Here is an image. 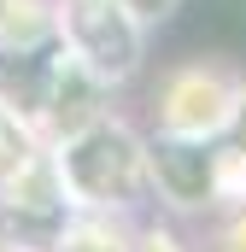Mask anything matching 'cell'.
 Instances as JSON below:
<instances>
[{
	"instance_id": "obj_5",
	"label": "cell",
	"mask_w": 246,
	"mask_h": 252,
	"mask_svg": "<svg viewBox=\"0 0 246 252\" xmlns=\"http://www.w3.org/2000/svg\"><path fill=\"white\" fill-rule=\"evenodd\" d=\"M147 176L164 188V199H176V205H205L211 199V182H217V164H211V147L205 141L158 129L147 141Z\"/></svg>"
},
{
	"instance_id": "obj_8",
	"label": "cell",
	"mask_w": 246,
	"mask_h": 252,
	"mask_svg": "<svg viewBox=\"0 0 246 252\" xmlns=\"http://www.w3.org/2000/svg\"><path fill=\"white\" fill-rule=\"evenodd\" d=\"M123 6H129V12H135L141 24H164V18H170V12H176L182 0H123Z\"/></svg>"
},
{
	"instance_id": "obj_1",
	"label": "cell",
	"mask_w": 246,
	"mask_h": 252,
	"mask_svg": "<svg viewBox=\"0 0 246 252\" xmlns=\"http://www.w3.org/2000/svg\"><path fill=\"white\" fill-rule=\"evenodd\" d=\"M53 170L76 205H129L147 182V141L112 118H94L59 141Z\"/></svg>"
},
{
	"instance_id": "obj_3",
	"label": "cell",
	"mask_w": 246,
	"mask_h": 252,
	"mask_svg": "<svg viewBox=\"0 0 246 252\" xmlns=\"http://www.w3.org/2000/svg\"><path fill=\"white\" fill-rule=\"evenodd\" d=\"M64 35H35V41H6L0 35V106L24 124H41L53 106V82L64 64Z\"/></svg>"
},
{
	"instance_id": "obj_2",
	"label": "cell",
	"mask_w": 246,
	"mask_h": 252,
	"mask_svg": "<svg viewBox=\"0 0 246 252\" xmlns=\"http://www.w3.org/2000/svg\"><path fill=\"white\" fill-rule=\"evenodd\" d=\"M59 35L106 88L129 82L141 70V59H147V24L123 0H64Z\"/></svg>"
},
{
	"instance_id": "obj_7",
	"label": "cell",
	"mask_w": 246,
	"mask_h": 252,
	"mask_svg": "<svg viewBox=\"0 0 246 252\" xmlns=\"http://www.w3.org/2000/svg\"><path fill=\"white\" fill-rule=\"evenodd\" d=\"M53 252H129L123 235H112L106 223H82V229H64Z\"/></svg>"
},
{
	"instance_id": "obj_6",
	"label": "cell",
	"mask_w": 246,
	"mask_h": 252,
	"mask_svg": "<svg viewBox=\"0 0 246 252\" xmlns=\"http://www.w3.org/2000/svg\"><path fill=\"white\" fill-rule=\"evenodd\" d=\"M30 164V135H24V118H12L6 106H0V182L6 176H18Z\"/></svg>"
},
{
	"instance_id": "obj_4",
	"label": "cell",
	"mask_w": 246,
	"mask_h": 252,
	"mask_svg": "<svg viewBox=\"0 0 246 252\" xmlns=\"http://www.w3.org/2000/svg\"><path fill=\"white\" fill-rule=\"evenodd\" d=\"M235 118H241V82L223 70H182L164 94V129L170 135L217 141Z\"/></svg>"
},
{
	"instance_id": "obj_9",
	"label": "cell",
	"mask_w": 246,
	"mask_h": 252,
	"mask_svg": "<svg viewBox=\"0 0 246 252\" xmlns=\"http://www.w3.org/2000/svg\"><path fill=\"white\" fill-rule=\"evenodd\" d=\"M24 12H30V0H0V35H6V30L24 18Z\"/></svg>"
}]
</instances>
